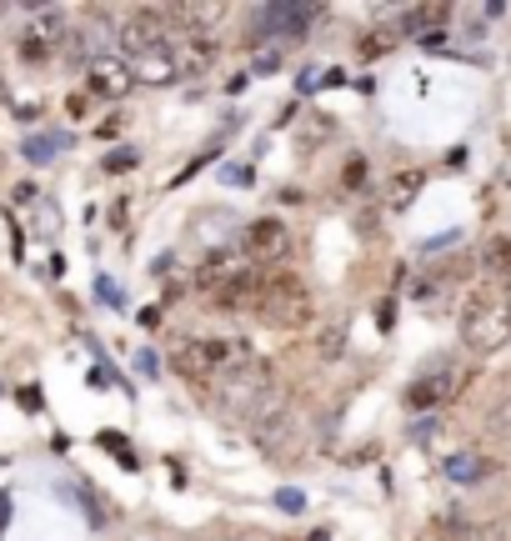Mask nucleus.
<instances>
[{
  "label": "nucleus",
  "instance_id": "obj_23",
  "mask_svg": "<svg viewBox=\"0 0 511 541\" xmlns=\"http://www.w3.org/2000/svg\"><path fill=\"white\" fill-rule=\"evenodd\" d=\"M136 161H141V156H136V151H126V146H121V151H111V156H106V171H131V166H136Z\"/></svg>",
  "mask_w": 511,
  "mask_h": 541
},
{
  "label": "nucleus",
  "instance_id": "obj_5",
  "mask_svg": "<svg viewBox=\"0 0 511 541\" xmlns=\"http://www.w3.org/2000/svg\"><path fill=\"white\" fill-rule=\"evenodd\" d=\"M241 251L251 261H286L291 256V231L276 221V216H261L241 231Z\"/></svg>",
  "mask_w": 511,
  "mask_h": 541
},
{
  "label": "nucleus",
  "instance_id": "obj_24",
  "mask_svg": "<svg viewBox=\"0 0 511 541\" xmlns=\"http://www.w3.org/2000/svg\"><path fill=\"white\" fill-rule=\"evenodd\" d=\"M391 321H396V306H391V301H381V311H376V326H381V331H391Z\"/></svg>",
  "mask_w": 511,
  "mask_h": 541
},
{
  "label": "nucleus",
  "instance_id": "obj_3",
  "mask_svg": "<svg viewBox=\"0 0 511 541\" xmlns=\"http://www.w3.org/2000/svg\"><path fill=\"white\" fill-rule=\"evenodd\" d=\"M256 351L246 341H231V336H196V341H181L171 366L186 376V381H221L231 376L236 366H246Z\"/></svg>",
  "mask_w": 511,
  "mask_h": 541
},
{
  "label": "nucleus",
  "instance_id": "obj_22",
  "mask_svg": "<svg viewBox=\"0 0 511 541\" xmlns=\"http://www.w3.org/2000/svg\"><path fill=\"white\" fill-rule=\"evenodd\" d=\"M251 71H256V76H271V71H281V46H276V51H261Z\"/></svg>",
  "mask_w": 511,
  "mask_h": 541
},
{
  "label": "nucleus",
  "instance_id": "obj_1",
  "mask_svg": "<svg viewBox=\"0 0 511 541\" xmlns=\"http://www.w3.org/2000/svg\"><path fill=\"white\" fill-rule=\"evenodd\" d=\"M251 316H261L271 331H301V326L316 321V301H311V291L301 286L296 271L266 266L261 271V286H256V311Z\"/></svg>",
  "mask_w": 511,
  "mask_h": 541
},
{
  "label": "nucleus",
  "instance_id": "obj_11",
  "mask_svg": "<svg viewBox=\"0 0 511 541\" xmlns=\"http://www.w3.org/2000/svg\"><path fill=\"white\" fill-rule=\"evenodd\" d=\"M256 286H261V266H246L241 276H231L221 291H211V306L226 311V316H241V311H256Z\"/></svg>",
  "mask_w": 511,
  "mask_h": 541
},
{
  "label": "nucleus",
  "instance_id": "obj_8",
  "mask_svg": "<svg viewBox=\"0 0 511 541\" xmlns=\"http://www.w3.org/2000/svg\"><path fill=\"white\" fill-rule=\"evenodd\" d=\"M86 86H91V96L116 101V96H126V91L136 86V71H131L121 56H96V61L86 66Z\"/></svg>",
  "mask_w": 511,
  "mask_h": 541
},
{
  "label": "nucleus",
  "instance_id": "obj_20",
  "mask_svg": "<svg viewBox=\"0 0 511 541\" xmlns=\"http://www.w3.org/2000/svg\"><path fill=\"white\" fill-rule=\"evenodd\" d=\"M391 46H396V36H386V31H371L366 41H356V56H361V61H381Z\"/></svg>",
  "mask_w": 511,
  "mask_h": 541
},
{
  "label": "nucleus",
  "instance_id": "obj_17",
  "mask_svg": "<svg viewBox=\"0 0 511 541\" xmlns=\"http://www.w3.org/2000/svg\"><path fill=\"white\" fill-rule=\"evenodd\" d=\"M481 261H486V271H491L496 281H511V236H496V241L481 251Z\"/></svg>",
  "mask_w": 511,
  "mask_h": 541
},
{
  "label": "nucleus",
  "instance_id": "obj_2",
  "mask_svg": "<svg viewBox=\"0 0 511 541\" xmlns=\"http://www.w3.org/2000/svg\"><path fill=\"white\" fill-rule=\"evenodd\" d=\"M506 336H511V296L501 281H486L481 291H471L461 311V341L471 351H496Z\"/></svg>",
  "mask_w": 511,
  "mask_h": 541
},
{
  "label": "nucleus",
  "instance_id": "obj_25",
  "mask_svg": "<svg viewBox=\"0 0 511 541\" xmlns=\"http://www.w3.org/2000/svg\"><path fill=\"white\" fill-rule=\"evenodd\" d=\"M6 526H11V496L0 491V536H6Z\"/></svg>",
  "mask_w": 511,
  "mask_h": 541
},
{
  "label": "nucleus",
  "instance_id": "obj_12",
  "mask_svg": "<svg viewBox=\"0 0 511 541\" xmlns=\"http://www.w3.org/2000/svg\"><path fill=\"white\" fill-rule=\"evenodd\" d=\"M26 41H41L46 51L66 46V41H71V21H66V11H61V6H36V11H31V31H26Z\"/></svg>",
  "mask_w": 511,
  "mask_h": 541
},
{
  "label": "nucleus",
  "instance_id": "obj_4",
  "mask_svg": "<svg viewBox=\"0 0 511 541\" xmlns=\"http://www.w3.org/2000/svg\"><path fill=\"white\" fill-rule=\"evenodd\" d=\"M321 21V6H306V0H276V6L256 11V36L271 41H306V31Z\"/></svg>",
  "mask_w": 511,
  "mask_h": 541
},
{
  "label": "nucleus",
  "instance_id": "obj_16",
  "mask_svg": "<svg viewBox=\"0 0 511 541\" xmlns=\"http://www.w3.org/2000/svg\"><path fill=\"white\" fill-rule=\"evenodd\" d=\"M71 146V136H61V131H46V136H31L26 141V161H36V166H46V161H56V151H66Z\"/></svg>",
  "mask_w": 511,
  "mask_h": 541
},
{
  "label": "nucleus",
  "instance_id": "obj_15",
  "mask_svg": "<svg viewBox=\"0 0 511 541\" xmlns=\"http://www.w3.org/2000/svg\"><path fill=\"white\" fill-rule=\"evenodd\" d=\"M421 186H426V171H421V166L396 171V176H391V206H396V211H406V206L416 201V191H421Z\"/></svg>",
  "mask_w": 511,
  "mask_h": 541
},
{
  "label": "nucleus",
  "instance_id": "obj_14",
  "mask_svg": "<svg viewBox=\"0 0 511 541\" xmlns=\"http://www.w3.org/2000/svg\"><path fill=\"white\" fill-rule=\"evenodd\" d=\"M181 76V66H176V56L161 46V51H151V56H141V66H136V81H151V86H166V81H176Z\"/></svg>",
  "mask_w": 511,
  "mask_h": 541
},
{
  "label": "nucleus",
  "instance_id": "obj_13",
  "mask_svg": "<svg viewBox=\"0 0 511 541\" xmlns=\"http://www.w3.org/2000/svg\"><path fill=\"white\" fill-rule=\"evenodd\" d=\"M441 476L456 481V486H476V481L496 476V461H486V456H476V451H456V456L441 461Z\"/></svg>",
  "mask_w": 511,
  "mask_h": 541
},
{
  "label": "nucleus",
  "instance_id": "obj_9",
  "mask_svg": "<svg viewBox=\"0 0 511 541\" xmlns=\"http://www.w3.org/2000/svg\"><path fill=\"white\" fill-rule=\"evenodd\" d=\"M446 21H451V6H406L401 11V36H411V41H421V46H436L441 36H446Z\"/></svg>",
  "mask_w": 511,
  "mask_h": 541
},
{
  "label": "nucleus",
  "instance_id": "obj_18",
  "mask_svg": "<svg viewBox=\"0 0 511 541\" xmlns=\"http://www.w3.org/2000/svg\"><path fill=\"white\" fill-rule=\"evenodd\" d=\"M341 346H346V326L341 321H326L321 336H316V356L321 361H341Z\"/></svg>",
  "mask_w": 511,
  "mask_h": 541
},
{
  "label": "nucleus",
  "instance_id": "obj_19",
  "mask_svg": "<svg viewBox=\"0 0 511 541\" xmlns=\"http://www.w3.org/2000/svg\"><path fill=\"white\" fill-rule=\"evenodd\" d=\"M211 61H216V46H211V41H201V36H191V51H186V61H176V66H181L186 76H201Z\"/></svg>",
  "mask_w": 511,
  "mask_h": 541
},
{
  "label": "nucleus",
  "instance_id": "obj_7",
  "mask_svg": "<svg viewBox=\"0 0 511 541\" xmlns=\"http://www.w3.org/2000/svg\"><path fill=\"white\" fill-rule=\"evenodd\" d=\"M161 41H166V16L156 11V6H146V11H131L126 21H121V46L141 61V56H151V51H161Z\"/></svg>",
  "mask_w": 511,
  "mask_h": 541
},
{
  "label": "nucleus",
  "instance_id": "obj_26",
  "mask_svg": "<svg viewBox=\"0 0 511 541\" xmlns=\"http://www.w3.org/2000/svg\"><path fill=\"white\" fill-rule=\"evenodd\" d=\"M276 501H281V506H286V511H301V491H281V496H276Z\"/></svg>",
  "mask_w": 511,
  "mask_h": 541
},
{
  "label": "nucleus",
  "instance_id": "obj_10",
  "mask_svg": "<svg viewBox=\"0 0 511 541\" xmlns=\"http://www.w3.org/2000/svg\"><path fill=\"white\" fill-rule=\"evenodd\" d=\"M246 266H251V261H246L241 251L221 246V251H211V256H206V261L196 266V291H201V296H211V291H221V286H226L231 276H241Z\"/></svg>",
  "mask_w": 511,
  "mask_h": 541
},
{
  "label": "nucleus",
  "instance_id": "obj_6",
  "mask_svg": "<svg viewBox=\"0 0 511 541\" xmlns=\"http://www.w3.org/2000/svg\"><path fill=\"white\" fill-rule=\"evenodd\" d=\"M446 396H456V366H451V361H441V366H431L426 376H416V381L406 386L401 406H406V411H436Z\"/></svg>",
  "mask_w": 511,
  "mask_h": 541
},
{
  "label": "nucleus",
  "instance_id": "obj_21",
  "mask_svg": "<svg viewBox=\"0 0 511 541\" xmlns=\"http://www.w3.org/2000/svg\"><path fill=\"white\" fill-rule=\"evenodd\" d=\"M341 181H346V191H361L366 186V156H351L346 171H341Z\"/></svg>",
  "mask_w": 511,
  "mask_h": 541
}]
</instances>
